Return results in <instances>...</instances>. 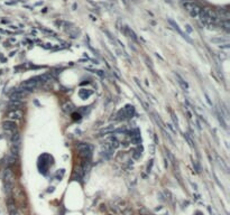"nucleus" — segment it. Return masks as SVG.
<instances>
[{"mask_svg":"<svg viewBox=\"0 0 230 215\" xmlns=\"http://www.w3.org/2000/svg\"><path fill=\"white\" fill-rule=\"evenodd\" d=\"M49 81V76L48 75H41V76H35V78H32L29 80L25 81L22 84V88L20 89L25 90L27 92L29 91H33V90L37 89L38 86H41L43 83Z\"/></svg>","mask_w":230,"mask_h":215,"instance_id":"nucleus-1","label":"nucleus"},{"mask_svg":"<svg viewBox=\"0 0 230 215\" xmlns=\"http://www.w3.org/2000/svg\"><path fill=\"white\" fill-rule=\"evenodd\" d=\"M14 186H15V176L14 173L11 171L10 168H6L4 170V187H5V193L7 195H10L14 190Z\"/></svg>","mask_w":230,"mask_h":215,"instance_id":"nucleus-2","label":"nucleus"},{"mask_svg":"<svg viewBox=\"0 0 230 215\" xmlns=\"http://www.w3.org/2000/svg\"><path fill=\"white\" fill-rule=\"evenodd\" d=\"M199 18L202 22V24L207 25V26H211L218 20V16L215 11L210 10V9H201V12L199 15Z\"/></svg>","mask_w":230,"mask_h":215,"instance_id":"nucleus-3","label":"nucleus"},{"mask_svg":"<svg viewBox=\"0 0 230 215\" xmlns=\"http://www.w3.org/2000/svg\"><path fill=\"white\" fill-rule=\"evenodd\" d=\"M183 6H184L186 11L192 16L193 18H199V15H200L201 12V8L199 5L193 2V1H184Z\"/></svg>","mask_w":230,"mask_h":215,"instance_id":"nucleus-4","label":"nucleus"},{"mask_svg":"<svg viewBox=\"0 0 230 215\" xmlns=\"http://www.w3.org/2000/svg\"><path fill=\"white\" fill-rule=\"evenodd\" d=\"M76 149H78L79 154H80L81 156L86 157L88 159H89L90 157H91V155H92V147H91L89 144H79Z\"/></svg>","mask_w":230,"mask_h":215,"instance_id":"nucleus-5","label":"nucleus"},{"mask_svg":"<svg viewBox=\"0 0 230 215\" xmlns=\"http://www.w3.org/2000/svg\"><path fill=\"white\" fill-rule=\"evenodd\" d=\"M135 113L134 107L133 105H126L123 110H120L118 113L119 119H127V118H131Z\"/></svg>","mask_w":230,"mask_h":215,"instance_id":"nucleus-6","label":"nucleus"},{"mask_svg":"<svg viewBox=\"0 0 230 215\" xmlns=\"http://www.w3.org/2000/svg\"><path fill=\"white\" fill-rule=\"evenodd\" d=\"M22 115H24V113H22V110L15 109V110H10V111L8 112L7 118L10 121H18V120H22Z\"/></svg>","mask_w":230,"mask_h":215,"instance_id":"nucleus-7","label":"nucleus"},{"mask_svg":"<svg viewBox=\"0 0 230 215\" xmlns=\"http://www.w3.org/2000/svg\"><path fill=\"white\" fill-rule=\"evenodd\" d=\"M27 94H28V92H27V91H25V90L17 89L16 91H14V92L11 93L10 99H11V101H19V102H20V100H22V99H24V98L26 97Z\"/></svg>","mask_w":230,"mask_h":215,"instance_id":"nucleus-8","label":"nucleus"},{"mask_svg":"<svg viewBox=\"0 0 230 215\" xmlns=\"http://www.w3.org/2000/svg\"><path fill=\"white\" fill-rule=\"evenodd\" d=\"M4 128L5 130L7 131H11L15 134V131H17V124H16L15 121H10V120H7L4 122Z\"/></svg>","mask_w":230,"mask_h":215,"instance_id":"nucleus-9","label":"nucleus"},{"mask_svg":"<svg viewBox=\"0 0 230 215\" xmlns=\"http://www.w3.org/2000/svg\"><path fill=\"white\" fill-rule=\"evenodd\" d=\"M168 22L171 24V26L173 27V28H174V29L176 30V31H178V33L180 34V35H181V36H182L183 38H185V39H186V41H190V43H192V41H191V39H190V38H189V36H188L186 34H184V33H183V31H182V30L180 29V27H178V24H176V22H173V20H171V19L168 20Z\"/></svg>","mask_w":230,"mask_h":215,"instance_id":"nucleus-10","label":"nucleus"},{"mask_svg":"<svg viewBox=\"0 0 230 215\" xmlns=\"http://www.w3.org/2000/svg\"><path fill=\"white\" fill-rule=\"evenodd\" d=\"M121 31H123L125 35H126L127 37H129L131 38L134 41H137V37H136V34L134 33V30L133 29H130L129 27H127V26H123V28L121 29Z\"/></svg>","mask_w":230,"mask_h":215,"instance_id":"nucleus-11","label":"nucleus"},{"mask_svg":"<svg viewBox=\"0 0 230 215\" xmlns=\"http://www.w3.org/2000/svg\"><path fill=\"white\" fill-rule=\"evenodd\" d=\"M8 211H9V214L10 215H17L18 214L15 203H14V202H11V200H8Z\"/></svg>","mask_w":230,"mask_h":215,"instance_id":"nucleus-12","label":"nucleus"},{"mask_svg":"<svg viewBox=\"0 0 230 215\" xmlns=\"http://www.w3.org/2000/svg\"><path fill=\"white\" fill-rule=\"evenodd\" d=\"M176 78H178V82L180 83V84H181V86H182L183 89H184V90H188V89H189V85H188V83H186V82L184 81V80H183V78L181 76V75H180V74H176Z\"/></svg>","mask_w":230,"mask_h":215,"instance_id":"nucleus-13","label":"nucleus"},{"mask_svg":"<svg viewBox=\"0 0 230 215\" xmlns=\"http://www.w3.org/2000/svg\"><path fill=\"white\" fill-rule=\"evenodd\" d=\"M186 29L189 30V33H191V31H192V29H191V28H190V26H189V25H186Z\"/></svg>","mask_w":230,"mask_h":215,"instance_id":"nucleus-14","label":"nucleus"},{"mask_svg":"<svg viewBox=\"0 0 230 215\" xmlns=\"http://www.w3.org/2000/svg\"><path fill=\"white\" fill-rule=\"evenodd\" d=\"M145 215H154V214H151V213H145Z\"/></svg>","mask_w":230,"mask_h":215,"instance_id":"nucleus-15","label":"nucleus"},{"mask_svg":"<svg viewBox=\"0 0 230 215\" xmlns=\"http://www.w3.org/2000/svg\"><path fill=\"white\" fill-rule=\"evenodd\" d=\"M186 1H189V0H186Z\"/></svg>","mask_w":230,"mask_h":215,"instance_id":"nucleus-16","label":"nucleus"}]
</instances>
